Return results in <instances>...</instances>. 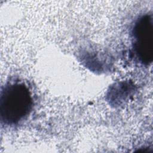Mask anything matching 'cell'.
Returning <instances> with one entry per match:
<instances>
[{
    "mask_svg": "<svg viewBox=\"0 0 153 153\" xmlns=\"http://www.w3.org/2000/svg\"><path fill=\"white\" fill-rule=\"evenodd\" d=\"M32 98L28 88L23 83H13L5 85L0 97V116L7 124L19 123L30 112Z\"/></svg>",
    "mask_w": 153,
    "mask_h": 153,
    "instance_id": "cell-1",
    "label": "cell"
},
{
    "mask_svg": "<svg viewBox=\"0 0 153 153\" xmlns=\"http://www.w3.org/2000/svg\"><path fill=\"white\" fill-rule=\"evenodd\" d=\"M153 22L151 15L145 14L136 22L133 29V48L139 60L151 63L153 57Z\"/></svg>",
    "mask_w": 153,
    "mask_h": 153,
    "instance_id": "cell-2",
    "label": "cell"
}]
</instances>
